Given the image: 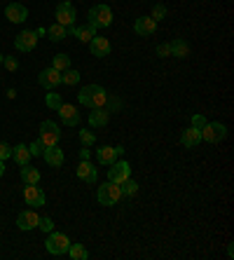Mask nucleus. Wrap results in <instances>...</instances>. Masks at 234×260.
<instances>
[{"mask_svg":"<svg viewBox=\"0 0 234 260\" xmlns=\"http://www.w3.org/2000/svg\"><path fill=\"white\" fill-rule=\"evenodd\" d=\"M52 68H56L59 73L68 71V68H71V56L68 54H56L54 59H52Z\"/></svg>","mask_w":234,"mask_h":260,"instance_id":"obj_29","label":"nucleus"},{"mask_svg":"<svg viewBox=\"0 0 234 260\" xmlns=\"http://www.w3.org/2000/svg\"><path fill=\"white\" fill-rule=\"evenodd\" d=\"M75 171H78V178L84 183H96V178H98V169L89 162V159H80Z\"/></svg>","mask_w":234,"mask_h":260,"instance_id":"obj_12","label":"nucleus"},{"mask_svg":"<svg viewBox=\"0 0 234 260\" xmlns=\"http://www.w3.org/2000/svg\"><path fill=\"white\" fill-rule=\"evenodd\" d=\"M7 157H12V145L5 143V141H0V159L5 162Z\"/></svg>","mask_w":234,"mask_h":260,"instance_id":"obj_37","label":"nucleus"},{"mask_svg":"<svg viewBox=\"0 0 234 260\" xmlns=\"http://www.w3.org/2000/svg\"><path fill=\"white\" fill-rule=\"evenodd\" d=\"M38 139L45 143V148H47V145H56L61 141L59 124H56V122H52V120H45L40 124V136H38Z\"/></svg>","mask_w":234,"mask_h":260,"instance_id":"obj_5","label":"nucleus"},{"mask_svg":"<svg viewBox=\"0 0 234 260\" xmlns=\"http://www.w3.org/2000/svg\"><path fill=\"white\" fill-rule=\"evenodd\" d=\"M131 176V167H129V162L126 159H115L113 164H110V169H108V181H113V183H117L120 185L122 181H126Z\"/></svg>","mask_w":234,"mask_h":260,"instance_id":"obj_8","label":"nucleus"},{"mask_svg":"<svg viewBox=\"0 0 234 260\" xmlns=\"http://www.w3.org/2000/svg\"><path fill=\"white\" fill-rule=\"evenodd\" d=\"M38 228H40L42 232H52L54 230V220H52V218H40V223H38Z\"/></svg>","mask_w":234,"mask_h":260,"instance_id":"obj_36","label":"nucleus"},{"mask_svg":"<svg viewBox=\"0 0 234 260\" xmlns=\"http://www.w3.org/2000/svg\"><path fill=\"white\" fill-rule=\"evenodd\" d=\"M180 143L185 145V148H197L202 143V132H197L194 127L185 129V132L180 134Z\"/></svg>","mask_w":234,"mask_h":260,"instance_id":"obj_21","label":"nucleus"},{"mask_svg":"<svg viewBox=\"0 0 234 260\" xmlns=\"http://www.w3.org/2000/svg\"><path fill=\"white\" fill-rule=\"evenodd\" d=\"M38 82H40V87H45V89H54V87L61 85V73L56 71V68H45V71L38 75Z\"/></svg>","mask_w":234,"mask_h":260,"instance_id":"obj_13","label":"nucleus"},{"mask_svg":"<svg viewBox=\"0 0 234 260\" xmlns=\"http://www.w3.org/2000/svg\"><path fill=\"white\" fill-rule=\"evenodd\" d=\"M80 159H89V145H82V150H80Z\"/></svg>","mask_w":234,"mask_h":260,"instance_id":"obj_40","label":"nucleus"},{"mask_svg":"<svg viewBox=\"0 0 234 260\" xmlns=\"http://www.w3.org/2000/svg\"><path fill=\"white\" fill-rule=\"evenodd\" d=\"M133 30H136L138 36L148 38V36H152V33L157 30V21L152 17H138L136 21H133Z\"/></svg>","mask_w":234,"mask_h":260,"instance_id":"obj_14","label":"nucleus"},{"mask_svg":"<svg viewBox=\"0 0 234 260\" xmlns=\"http://www.w3.org/2000/svg\"><path fill=\"white\" fill-rule=\"evenodd\" d=\"M120 190H122V194H126V197H133V194L138 192V183L133 181L131 176H129L126 181H122V183H120Z\"/></svg>","mask_w":234,"mask_h":260,"instance_id":"obj_30","label":"nucleus"},{"mask_svg":"<svg viewBox=\"0 0 234 260\" xmlns=\"http://www.w3.org/2000/svg\"><path fill=\"white\" fill-rule=\"evenodd\" d=\"M5 19L12 21V24H24L26 19H28V10H26V5H21V3H10V5L5 7Z\"/></svg>","mask_w":234,"mask_h":260,"instance_id":"obj_10","label":"nucleus"},{"mask_svg":"<svg viewBox=\"0 0 234 260\" xmlns=\"http://www.w3.org/2000/svg\"><path fill=\"white\" fill-rule=\"evenodd\" d=\"M21 181H24V185H38L40 183V171L36 167L26 164V167H21Z\"/></svg>","mask_w":234,"mask_h":260,"instance_id":"obj_24","label":"nucleus"},{"mask_svg":"<svg viewBox=\"0 0 234 260\" xmlns=\"http://www.w3.org/2000/svg\"><path fill=\"white\" fill-rule=\"evenodd\" d=\"M68 33H71L73 38H78L80 43H89L91 38L96 36V28H94L91 24H84V26H71V28H68Z\"/></svg>","mask_w":234,"mask_h":260,"instance_id":"obj_19","label":"nucleus"},{"mask_svg":"<svg viewBox=\"0 0 234 260\" xmlns=\"http://www.w3.org/2000/svg\"><path fill=\"white\" fill-rule=\"evenodd\" d=\"M171 45V56H180V59H185L187 54H190V45L183 40V38H178V40H174Z\"/></svg>","mask_w":234,"mask_h":260,"instance_id":"obj_26","label":"nucleus"},{"mask_svg":"<svg viewBox=\"0 0 234 260\" xmlns=\"http://www.w3.org/2000/svg\"><path fill=\"white\" fill-rule=\"evenodd\" d=\"M47 36H49V40H52V43H61L63 38H68V28H66V26H61V24H52L47 28Z\"/></svg>","mask_w":234,"mask_h":260,"instance_id":"obj_25","label":"nucleus"},{"mask_svg":"<svg viewBox=\"0 0 234 260\" xmlns=\"http://www.w3.org/2000/svg\"><path fill=\"white\" fill-rule=\"evenodd\" d=\"M59 115H61V122H63V124H68V127H75V124L80 122L78 108H75V106H71V103H61Z\"/></svg>","mask_w":234,"mask_h":260,"instance_id":"obj_17","label":"nucleus"},{"mask_svg":"<svg viewBox=\"0 0 234 260\" xmlns=\"http://www.w3.org/2000/svg\"><path fill=\"white\" fill-rule=\"evenodd\" d=\"M3 63H5V68H7L10 73H14V71L19 68V61L14 59V56H5V59H3Z\"/></svg>","mask_w":234,"mask_h":260,"instance_id":"obj_38","label":"nucleus"},{"mask_svg":"<svg viewBox=\"0 0 234 260\" xmlns=\"http://www.w3.org/2000/svg\"><path fill=\"white\" fill-rule=\"evenodd\" d=\"M24 200H26V204L28 206H42L45 204V192H42L38 185H26L24 188Z\"/></svg>","mask_w":234,"mask_h":260,"instance_id":"obj_18","label":"nucleus"},{"mask_svg":"<svg viewBox=\"0 0 234 260\" xmlns=\"http://www.w3.org/2000/svg\"><path fill=\"white\" fill-rule=\"evenodd\" d=\"M206 122H209V120H206L202 113H194V115H192V127L197 129V132H202V129L206 127Z\"/></svg>","mask_w":234,"mask_h":260,"instance_id":"obj_35","label":"nucleus"},{"mask_svg":"<svg viewBox=\"0 0 234 260\" xmlns=\"http://www.w3.org/2000/svg\"><path fill=\"white\" fill-rule=\"evenodd\" d=\"M5 174V162H3V159H0V176Z\"/></svg>","mask_w":234,"mask_h":260,"instance_id":"obj_41","label":"nucleus"},{"mask_svg":"<svg viewBox=\"0 0 234 260\" xmlns=\"http://www.w3.org/2000/svg\"><path fill=\"white\" fill-rule=\"evenodd\" d=\"M96 200H98V204H101V206H115L117 202L122 200L120 185H117V183H113V181H106L103 185H98Z\"/></svg>","mask_w":234,"mask_h":260,"instance_id":"obj_2","label":"nucleus"},{"mask_svg":"<svg viewBox=\"0 0 234 260\" xmlns=\"http://www.w3.org/2000/svg\"><path fill=\"white\" fill-rule=\"evenodd\" d=\"M68 253H71L73 260H87V258H89V251L84 248V244H71Z\"/></svg>","mask_w":234,"mask_h":260,"instance_id":"obj_27","label":"nucleus"},{"mask_svg":"<svg viewBox=\"0 0 234 260\" xmlns=\"http://www.w3.org/2000/svg\"><path fill=\"white\" fill-rule=\"evenodd\" d=\"M96 157H98V164L110 167V164L120 157V155H117V150H115V148H110V145H101V148L96 150Z\"/></svg>","mask_w":234,"mask_h":260,"instance_id":"obj_22","label":"nucleus"},{"mask_svg":"<svg viewBox=\"0 0 234 260\" xmlns=\"http://www.w3.org/2000/svg\"><path fill=\"white\" fill-rule=\"evenodd\" d=\"M157 56H171V45L169 43L157 45Z\"/></svg>","mask_w":234,"mask_h":260,"instance_id":"obj_39","label":"nucleus"},{"mask_svg":"<svg viewBox=\"0 0 234 260\" xmlns=\"http://www.w3.org/2000/svg\"><path fill=\"white\" fill-rule=\"evenodd\" d=\"M45 248H47L52 255H63L68 253V248H71V239H68L63 232H49L47 242H45Z\"/></svg>","mask_w":234,"mask_h":260,"instance_id":"obj_4","label":"nucleus"},{"mask_svg":"<svg viewBox=\"0 0 234 260\" xmlns=\"http://www.w3.org/2000/svg\"><path fill=\"white\" fill-rule=\"evenodd\" d=\"M94 28H108L113 24V10L108 5H94L89 7V21Z\"/></svg>","mask_w":234,"mask_h":260,"instance_id":"obj_3","label":"nucleus"},{"mask_svg":"<svg viewBox=\"0 0 234 260\" xmlns=\"http://www.w3.org/2000/svg\"><path fill=\"white\" fill-rule=\"evenodd\" d=\"M38 45V33L36 30H21L17 38H14V47L19 52H33Z\"/></svg>","mask_w":234,"mask_h":260,"instance_id":"obj_9","label":"nucleus"},{"mask_svg":"<svg viewBox=\"0 0 234 260\" xmlns=\"http://www.w3.org/2000/svg\"><path fill=\"white\" fill-rule=\"evenodd\" d=\"M38 223H40V216H38L33 209H28V211H21L17 216L19 230H33V228H38Z\"/></svg>","mask_w":234,"mask_h":260,"instance_id":"obj_16","label":"nucleus"},{"mask_svg":"<svg viewBox=\"0 0 234 260\" xmlns=\"http://www.w3.org/2000/svg\"><path fill=\"white\" fill-rule=\"evenodd\" d=\"M108 120H110V113L106 108H91V113H89V124L91 127H106L108 124Z\"/></svg>","mask_w":234,"mask_h":260,"instance_id":"obj_20","label":"nucleus"},{"mask_svg":"<svg viewBox=\"0 0 234 260\" xmlns=\"http://www.w3.org/2000/svg\"><path fill=\"white\" fill-rule=\"evenodd\" d=\"M89 49H91V54L98 56V59H103V56H108L110 54V43H108V38H101V36H94L89 40Z\"/></svg>","mask_w":234,"mask_h":260,"instance_id":"obj_15","label":"nucleus"},{"mask_svg":"<svg viewBox=\"0 0 234 260\" xmlns=\"http://www.w3.org/2000/svg\"><path fill=\"white\" fill-rule=\"evenodd\" d=\"M28 150H30V157H42V150H45V143H42L40 139H36L33 143L28 145Z\"/></svg>","mask_w":234,"mask_h":260,"instance_id":"obj_32","label":"nucleus"},{"mask_svg":"<svg viewBox=\"0 0 234 260\" xmlns=\"http://www.w3.org/2000/svg\"><path fill=\"white\" fill-rule=\"evenodd\" d=\"M54 17H56V24H61V26H66V28H71V26H75L78 12H75V7H73L71 3L66 0V3H59V5H56Z\"/></svg>","mask_w":234,"mask_h":260,"instance_id":"obj_6","label":"nucleus"},{"mask_svg":"<svg viewBox=\"0 0 234 260\" xmlns=\"http://www.w3.org/2000/svg\"><path fill=\"white\" fill-rule=\"evenodd\" d=\"M42 159L49 164V167H63V162H66V157H63V150L59 148V143L56 145H47L45 150H42Z\"/></svg>","mask_w":234,"mask_h":260,"instance_id":"obj_11","label":"nucleus"},{"mask_svg":"<svg viewBox=\"0 0 234 260\" xmlns=\"http://www.w3.org/2000/svg\"><path fill=\"white\" fill-rule=\"evenodd\" d=\"M166 14H169V10H166V7H164L162 3H157V5L152 7V14H150V17L155 19V21H162V19L166 17Z\"/></svg>","mask_w":234,"mask_h":260,"instance_id":"obj_33","label":"nucleus"},{"mask_svg":"<svg viewBox=\"0 0 234 260\" xmlns=\"http://www.w3.org/2000/svg\"><path fill=\"white\" fill-rule=\"evenodd\" d=\"M225 136H227V127L220 122H206V127L202 129V139L206 143H220Z\"/></svg>","mask_w":234,"mask_h":260,"instance_id":"obj_7","label":"nucleus"},{"mask_svg":"<svg viewBox=\"0 0 234 260\" xmlns=\"http://www.w3.org/2000/svg\"><path fill=\"white\" fill-rule=\"evenodd\" d=\"M80 82V73L75 71V68H68V71L61 73V85H78Z\"/></svg>","mask_w":234,"mask_h":260,"instance_id":"obj_28","label":"nucleus"},{"mask_svg":"<svg viewBox=\"0 0 234 260\" xmlns=\"http://www.w3.org/2000/svg\"><path fill=\"white\" fill-rule=\"evenodd\" d=\"M3 59H5V56H3V52H0V66H3Z\"/></svg>","mask_w":234,"mask_h":260,"instance_id":"obj_42","label":"nucleus"},{"mask_svg":"<svg viewBox=\"0 0 234 260\" xmlns=\"http://www.w3.org/2000/svg\"><path fill=\"white\" fill-rule=\"evenodd\" d=\"M80 141H82V145H94L96 143V136H94V132H89V129H82V132H80Z\"/></svg>","mask_w":234,"mask_h":260,"instance_id":"obj_34","label":"nucleus"},{"mask_svg":"<svg viewBox=\"0 0 234 260\" xmlns=\"http://www.w3.org/2000/svg\"><path fill=\"white\" fill-rule=\"evenodd\" d=\"M45 103H47V108H52V110H59L61 108V96L56 94L54 89H49V94H47V99H45Z\"/></svg>","mask_w":234,"mask_h":260,"instance_id":"obj_31","label":"nucleus"},{"mask_svg":"<svg viewBox=\"0 0 234 260\" xmlns=\"http://www.w3.org/2000/svg\"><path fill=\"white\" fill-rule=\"evenodd\" d=\"M78 101L87 108H103L108 103V91L103 89L101 85H87L80 89Z\"/></svg>","mask_w":234,"mask_h":260,"instance_id":"obj_1","label":"nucleus"},{"mask_svg":"<svg viewBox=\"0 0 234 260\" xmlns=\"http://www.w3.org/2000/svg\"><path fill=\"white\" fill-rule=\"evenodd\" d=\"M12 159L19 164V167H26V164L30 162V150H28V145L24 143H17L12 148Z\"/></svg>","mask_w":234,"mask_h":260,"instance_id":"obj_23","label":"nucleus"}]
</instances>
